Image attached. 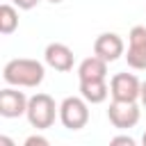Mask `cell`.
Listing matches in <instances>:
<instances>
[{"instance_id":"6da1fadb","label":"cell","mask_w":146,"mask_h":146,"mask_svg":"<svg viewBox=\"0 0 146 146\" xmlns=\"http://www.w3.org/2000/svg\"><path fill=\"white\" fill-rule=\"evenodd\" d=\"M43 75H46L43 64L39 59H27V57L9 59L2 68V78L11 87H39L43 82Z\"/></svg>"},{"instance_id":"7a4b0ae2","label":"cell","mask_w":146,"mask_h":146,"mask_svg":"<svg viewBox=\"0 0 146 146\" xmlns=\"http://www.w3.org/2000/svg\"><path fill=\"white\" fill-rule=\"evenodd\" d=\"M59 114V107L55 105V98L50 94H34L27 100V121L36 130H48L55 123V116Z\"/></svg>"},{"instance_id":"3957f363","label":"cell","mask_w":146,"mask_h":146,"mask_svg":"<svg viewBox=\"0 0 146 146\" xmlns=\"http://www.w3.org/2000/svg\"><path fill=\"white\" fill-rule=\"evenodd\" d=\"M59 121L68 130H80L89 123V103L82 96H68L59 105Z\"/></svg>"},{"instance_id":"277c9868","label":"cell","mask_w":146,"mask_h":146,"mask_svg":"<svg viewBox=\"0 0 146 146\" xmlns=\"http://www.w3.org/2000/svg\"><path fill=\"white\" fill-rule=\"evenodd\" d=\"M107 119L114 128L128 130L139 123V105L137 100H112L107 107Z\"/></svg>"},{"instance_id":"5b68a950","label":"cell","mask_w":146,"mask_h":146,"mask_svg":"<svg viewBox=\"0 0 146 146\" xmlns=\"http://www.w3.org/2000/svg\"><path fill=\"white\" fill-rule=\"evenodd\" d=\"M128 66L135 71H146V27L135 25L128 34Z\"/></svg>"},{"instance_id":"8992f818","label":"cell","mask_w":146,"mask_h":146,"mask_svg":"<svg viewBox=\"0 0 146 146\" xmlns=\"http://www.w3.org/2000/svg\"><path fill=\"white\" fill-rule=\"evenodd\" d=\"M141 82L132 73H116L110 80V94L112 100H139Z\"/></svg>"},{"instance_id":"52a82bcc","label":"cell","mask_w":146,"mask_h":146,"mask_svg":"<svg viewBox=\"0 0 146 146\" xmlns=\"http://www.w3.org/2000/svg\"><path fill=\"white\" fill-rule=\"evenodd\" d=\"M123 52H125V43H123V39L116 32H103L94 41V55H98L107 64L110 62H116Z\"/></svg>"},{"instance_id":"ba28073f","label":"cell","mask_w":146,"mask_h":146,"mask_svg":"<svg viewBox=\"0 0 146 146\" xmlns=\"http://www.w3.org/2000/svg\"><path fill=\"white\" fill-rule=\"evenodd\" d=\"M27 96L18 89H14L11 84L7 89L0 91V114L5 119H18L27 112Z\"/></svg>"},{"instance_id":"9c48e42d","label":"cell","mask_w":146,"mask_h":146,"mask_svg":"<svg viewBox=\"0 0 146 146\" xmlns=\"http://www.w3.org/2000/svg\"><path fill=\"white\" fill-rule=\"evenodd\" d=\"M43 59H46V64H48L50 68L66 73V71L73 68V59H75V57H73V50H71L66 43L55 41V43H48V46H46Z\"/></svg>"},{"instance_id":"30bf717a","label":"cell","mask_w":146,"mask_h":146,"mask_svg":"<svg viewBox=\"0 0 146 146\" xmlns=\"http://www.w3.org/2000/svg\"><path fill=\"white\" fill-rule=\"evenodd\" d=\"M80 96L89 103V105H98L105 103L110 96V84L107 80H80Z\"/></svg>"},{"instance_id":"8fae6325","label":"cell","mask_w":146,"mask_h":146,"mask_svg":"<svg viewBox=\"0 0 146 146\" xmlns=\"http://www.w3.org/2000/svg\"><path fill=\"white\" fill-rule=\"evenodd\" d=\"M78 78L80 80H103V78H107V62L100 59L98 55L82 59L80 66H78Z\"/></svg>"},{"instance_id":"7c38bea8","label":"cell","mask_w":146,"mask_h":146,"mask_svg":"<svg viewBox=\"0 0 146 146\" xmlns=\"http://www.w3.org/2000/svg\"><path fill=\"white\" fill-rule=\"evenodd\" d=\"M18 27V11L14 5H2L0 7V32L2 34H11Z\"/></svg>"},{"instance_id":"4fadbf2b","label":"cell","mask_w":146,"mask_h":146,"mask_svg":"<svg viewBox=\"0 0 146 146\" xmlns=\"http://www.w3.org/2000/svg\"><path fill=\"white\" fill-rule=\"evenodd\" d=\"M110 144H112V146H119V144H128V146H135V139H132L130 135H119V137H112V139H110Z\"/></svg>"},{"instance_id":"5bb4252c","label":"cell","mask_w":146,"mask_h":146,"mask_svg":"<svg viewBox=\"0 0 146 146\" xmlns=\"http://www.w3.org/2000/svg\"><path fill=\"white\" fill-rule=\"evenodd\" d=\"M34 144H39V146H48V139L41 137V135H32V137L25 139V146H34Z\"/></svg>"},{"instance_id":"9a60e30c","label":"cell","mask_w":146,"mask_h":146,"mask_svg":"<svg viewBox=\"0 0 146 146\" xmlns=\"http://www.w3.org/2000/svg\"><path fill=\"white\" fill-rule=\"evenodd\" d=\"M11 2H14L18 9H34L41 0H11Z\"/></svg>"},{"instance_id":"2e32d148","label":"cell","mask_w":146,"mask_h":146,"mask_svg":"<svg viewBox=\"0 0 146 146\" xmlns=\"http://www.w3.org/2000/svg\"><path fill=\"white\" fill-rule=\"evenodd\" d=\"M139 105L146 107V80L141 82V91H139Z\"/></svg>"},{"instance_id":"e0dca14e","label":"cell","mask_w":146,"mask_h":146,"mask_svg":"<svg viewBox=\"0 0 146 146\" xmlns=\"http://www.w3.org/2000/svg\"><path fill=\"white\" fill-rule=\"evenodd\" d=\"M141 144H144V146H146V132H144V137H141Z\"/></svg>"},{"instance_id":"ac0fdd59","label":"cell","mask_w":146,"mask_h":146,"mask_svg":"<svg viewBox=\"0 0 146 146\" xmlns=\"http://www.w3.org/2000/svg\"><path fill=\"white\" fill-rule=\"evenodd\" d=\"M50 2H55V5H57V2H62V0H50Z\"/></svg>"}]
</instances>
